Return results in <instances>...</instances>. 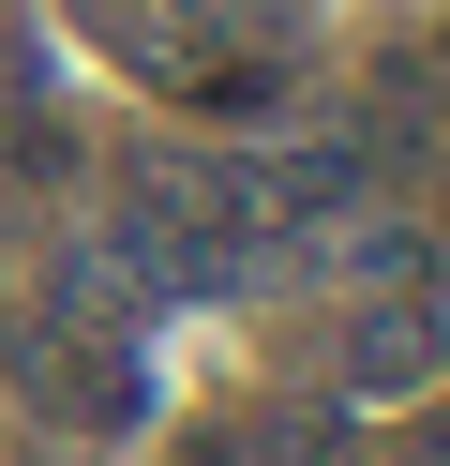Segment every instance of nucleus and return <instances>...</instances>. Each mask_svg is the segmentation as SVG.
Returning <instances> with one entry per match:
<instances>
[{"mask_svg": "<svg viewBox=\"0 0 450 466\" xmlns=\"http://www.w3.org/2000/svg\"><path fill=\"white\" fill-rule=\"evenodd\" d=\"M450 361V316L435 301H390L375 331H345V376H360V406H390V391H420V376Z\"/></svg>", "mask_w": 450, "mask_h": 466, "instance_id": "nucleus-1", "label": "nucleus"}]
</instances>
